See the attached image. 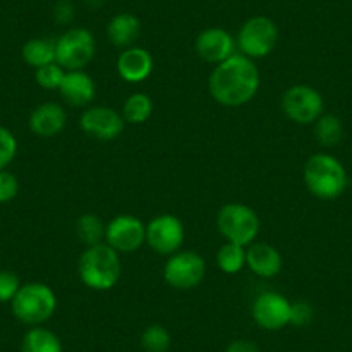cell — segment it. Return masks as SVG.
Instances as JSON below:
<instances>
[{"label": "cell", "instance_id": "obj_1", "mask_svg": "<svg viewBox=\"0 0 352 352\" xmlns=\"http://www.w3.org/2000/svg\"><path fill=\"white\" fill-rule=\"evenodd\" d=\"M261 85V74L252 59L243 54H233L216 64L209 76V92L218 104L225 107H240L256 97Z\"/></svg>", "mask_w": 352, "mask_h": 352}, {"label": "cell", "instance_id": "obj_2", "mask_svg": "<svg viewBox=\"0 0 352 352\" xmlns=\"http://www.w3.org/2000/svg\"><path fill=\"white\" fill-rule=\"evenodd\" d=\"M78 275L88 289L97 292L111 290L121 278L120 252L107 243L87 247L80 256Z\"/></svg>", "mask_w": 352, "mask_h": 352}, {"label": "cell", "instance_id": "obj_3", "mask_svg": "<svg viewBox=\"0 0 352 352\" xmlns=\"http://www.w3.org/2000/svg\"><path fill=\"white\" fill-rule=\"evenodd\" d=\"M304 184L314 197L331 201L344 194L347 187V171L337 157L320 152L306 161Z\"/></svg>", "mask_w": 352, "mask_h": 352}, {"label": "cell", "instance_id": "obj_4", "mask_svg": "<svg viewBox=\"0 0 352 352\" xmlns=\"http://www.w3.org/2000/svg\"><path fill=\"white\" fill-rule=\"evenodd\" d=\"M11 309L21 323L40 327L56 313L57 297L45 283H26V285H21L14 299L11 300Z\"/></svg>", "mask_w": 352, "mask_h": 352}, {"label": "cell", "instance_id": "obj_5", "mask_svg": "<svg viewBox=\"0 0 352 352\" xmlns=\"http://www.w3.org/2000/svg\"><path fill=\"white\" fill-rule=\"evenodd\" d=\"M219 233L226 239V242L239 243V245H250L259 233L261 221L257 212L252 208L240 202L225 204L216 218Z\"/></svg>", "mask_w": 352, "mask_h": 352}, {"label": "cell", "instance_id": "obj_6", "mask_svg": "<svg viewBox=\"0 0 352 352\" xmlns=\"http://www.w3.org/2000/svg\"><path fill=\"white\" fill-rule=\"evenodd\" d=\"M96 38L87 28H71L56 40V63L66 71H83L96 57Z\"/></svg>", "mask_w": 352, "mask_h": 352}, {"label": "cell", "instance_id": "obj_7", "mask_svg": "<svg viewBox=\"0 0 352 352\" xmlns=\"http://www.w3.org/2000/svg\"><path fill=\"white\" fill-rule=\"evenodd\" d=\"M278 42V28L275 21L266 16H254L247 19L236 36L240 52L249 59H263L270 56Z\"/></svg>", "mask_w": 352, "mask_h": 352}, {"label": "cell", "instance_id": "obj_8", "mask_svg": "<svg viewBox=\"0 0 352 352\" xmlns=\"http://www.w3.org/2000/svg\"><path fill=\"white\" fill-rule=\"evenodd\" d=\"M166 283L176 290H192L202 283L206 276V261L194 250L175 252L166 261L162 270Z\"/></svg>", "mask_w": 352, "mask_h": 352}, {"label": "cell", "instance_id": "obj_9", "mask_svg": "<svg viewBox=\"0 0 352 352\" xmlns=\"http://www.w3.org/2000/svg\"><path fill=\"white\" fill-rule=\"evenodd\" d=\"M323 107L324 100L321 94L309 85H294L282 97L283 114L297 124L316 123L323 114Z\"/></svg>", "mask_w": 352, "mask_h": 352}, {"label": "cell", "instance_id": "obj_10", "mask_svg": "<svg viewBox=\"0 0 352 352\" xmlns=\"http://www.w3.org/2000/svg\"><path fill=\"white\" fill-rule=\"evenodd\" d=\"M184 223L175 214H159L152 218L148 225H145V242L157 254L171 256L178 252L184 245Z\"/></svg>", "mask_w": 352, "mask_h": 352}, {"label": "cell", "instance_id": "obj_11", "mask_svg": "<svg viewBox=\"0 0 352 352\" xmlns=\"http://www.w3.org/2000/svg\"><path fill=\"white\" fill-rule=\"evenodd\" d=\"M106 243L118 252H135L145 243V225L137 216H116L106 226Z\"/></svg>", "mask_w": 352, "mask_h": 352}, {"label": "cell", "instance_id": "obj_12", "mask_svg": "<svg viewBox=\"0 0 352 352\" xmlns=\"http://www.w3.org/2000/svg\"><path fill=\"white\" fill-rule=\"evenodd\" d=\"M290 302L278 292H264L252 304V318L257 327L276 331L290 324Z\"/></svg>", "mask_w": 352, "mask_h": 352}, {"label": "cell", "instance_id": "obj_13", "mask_svg": "<svg viewBox=\"0 0 352 352\" xmlns=\"http://www.w3.org/2000/svg\"><path fill=\"white\" fill-rule=\"evenodd\" d=\"M124 118L111 107H88L80 118V126L88 137L109 142L120 137L124 130Z\"/></svg>", "mask_w": 352, "mask_h": 352}, {"label": "cell", "instance_id": "obj_14", "mask_svg": "<svg viewBox=\"0 0 352 352\" xmlns=\"http://www.w3.org/2000/svg\"><path fill=\"white\" fill-rule=\"evenodd\" d=\"M235 38L223 28H208L199 33L195 50L206 63L219 64L235 54Z\"/></svg>", "mask_w": 352, "mask_h": 352}, {"label": "cell", "instance_id": "obj_15", "mask_svg": "<svg viewBox=\"0 0 352 352\" xmlns=\"http://www.w3.org/2000/svg\"><path fill=\"white\" fill-rule=\"evenodd\" d=\"M118 74L128 83H140L151 76L154 69V59L151 52L142 47H128L118 57Z\"/></svg>", "mask_w": 352, "mask_h": 352}, {"label": "cell", "instance_id": "obj_16", "mask_svg": "<svg viewBox=\"0 0 352 352\" xmlns=\"http://www.w3.org/2000/svg\"><path fill=\"white\" fill-rule=\"evenodd\" d=\"M66 111L56 102L40 104L30 114V130L42 138H52L66 126Z\"/></svg>", "mask_w": 352, "mask_h": 352}, {"label": "cell", "instance_id": "obj_17", "mask_svg": "<svg viewBox=\"0 0 352 352\" xmlns=\"http://www.w3.org/2000/svg\"><path fill=\"white\" fill-rule=\"evenodd\" d=\"M59 94L69 106L85 107L96 97V83L85 71H66Z\"/></svg>", "mask_w": 352, "mask_h": 352}, {"label": "cell", "instance_id": "obj_18", "mask_svg": "<svg viewBox=\"0 0 352 352\" xmlns=\"http://www.w3.org/2000/svg\"><path fill=\"white\" fill-rule=\"evenodd\" d=\"M247 266L259 278H275L282 272L283 261L278 250L270 243H250L247 249Z\"/></svg>", "mask_w": 352, "mask_h": 352}, {"label": "cell", "instance_id": "obj_19", "mask_svg": "<svg viewBox=\"0 0 352 352\" xmlns=\"http://www.w3.org/2000/svg\"><path fill=\"white\" fill-rule=\"evenodd\" d=\"M142 33V25L140 19L135 14H130V12H121V14H116L107 25V36H109L111 43L116 47H123V49H128V47H133L135 42L140 38Z\"/></svg>", "mask_w": 352, "mask_h": 352}, {"label": "cell", "instance_id": "obj_20", "mask_svg": "<svg viewBox=\"0 0 352 352\" xmlns=\"http://www.w3.org/2000/svg\"><path fill=\"white\" fill-rule=\"evenodd\" d=\"M21 56L28 66L38 67L56 63V42L47 38H32L23 45Z\"/></svg>", "mask_w": 352, "mask_h": 352}, {"label": "cell", "instance_id": "obj_21", "mask_svg": "<svg viewBox=\"0 0 352 352\" xmlns=\"http://www.w3.org/2000/svg\"><path fill=\"white\" fill-rule=\"evenodd\" d=\"M21 352H63V344L54 331L33 327L23 338Z\"/></svg>", "mask_w": 352, "mask_h": 352}, {"label": "cell", "instance_id": "obj_22", "mask_svg": "<svg viewBox=\"0 0 352 352\" xmlns=\"http://www.w3.org/2000/svg\"><path fill=\"white\" fill-rule=\"evenodd\" d=\"M76 235L87 247L99 245L106 239V226L99 216L87 212V214H81L78 218Z\"/></svg>", "mask_w": 352, "mask_h": 352}, {"label": "cell", "instance_id": "obj_23", "mask_svg": "<svg viewBox=\"0 0 352 352\" xmlns=\"http://www.w3.org/2000/svg\"><path fill=\"white\" fill-rule=\"evenodd\" d=\"M247 250L243 245L239 243L226 242L225 245H221V249L216 254V263H218L219 270L223 273H228V275H236L243 270V266L247 264L245 261Z\"/></svg>", "mask_w": 352, "mask_h": 352}, {"label": "cell", "instance_id": "obj_24", "mask_svg": "<svg viewBox=\"0 0 352 352\" xmlns=\"http://www.w3.org/2000/svg\"><path fill=\"white\" fill-rule=\"evenodd\" d=\"M152 111H154V104L151 97L145 94H133L124 102L123 118L126 123L144 124L152 116Z\"/></svg>", "mask_w": 352, "mask_h": 352}, {"label": "cell", "instance_id": "obj_25", "mask_svg": "<svg viewBox=\"0 0 352 352\" xmlns=\"http://www.w3.org/2000/svg\"><path fill=\"white\" fill-rule=\"evenodd\" d=\"M314 133H316L318 142L324 147H333L344 137V128H342L340 120L335 114H321L314 124Z\"/></svg>", "mask_w": 352, "mask_h": 352}, {"label": "cell", "instance_id": "obj_26", "mask_svg": "<svg viewBox=\"0 0 352 352\" xmlns=\"http://www.w3.org/2000/svg\"><path fill=\"white\" fill-rule=\"evenodd\" d=\"M140 340L145 352H168L171 345V335L162 324H151L144 330Z\"/></svg>", "mask_w": 352, "mask_h": 352}, {"label": "cell", "instance_id": "obj_27", "mask_svg": "<svg viewBox=\"0 0 352 352\" xmlns=\"http://www.w3.org/2000/svg\"><path fill=\"white\" fill-rule=\"evenodd\" d=\"M64 74H66V69H63L57 63H50L35 71V80L45 90H59Z\"/></svg>", "mask_w": 352, "mask_h": 352}, {"label": "cell", "instance_id": "obj_28", "mask_svg": "<svg viewBox=\"0 0 352 352\" xmlns=\"http://www.w3.org/2000/svg\"><path fill=\"white\" fill-rule=\"evenodd\" d=\"M18 154V140L11 130L0 126V171L8 168Z\"/></svg>", "mask_w": 352, "mask_h": 352}, {"label": "cell", "instance_id": "obj_29", "mask_svg": "<svg viewBox=\"0 0 352 352\" xmlns=\"http://www.w3.org/2000/svg\"><path fill=\"white\" fill-rule=\"evenodd\" d=\"M21 289V280L12 272H0V302H11Z\"/></svg>", "mask_w": 352, "mask_h": 352}, {"label": "cell", "instance_id": "obj_30", "mask_svg": "<svg viewBox=\"0 0 352 352\" xmlns=\"http://www.w3.org/2000/svg\"><path fill=\"white\" fill-rule=\"evenodd\" d=\"M19 182L11 171L2 169L0 171V204H8L18 195Z\"/></svg>", "mask_w": 352, "mask_h": 352}, {"label": "cell", "instance_id": "obj_31", "mask_svg": "<svg viewBox=\"0 0 352 352\" xmlns=\"http://www.w3.org/2000/svg\"><path fill=\"white\" fill-rule=\"evenodd\" d=\"M314 307L307 300H297L290 306V324L294 327H306L313 321Z\"/></svg>", "mask_w": 352, "mask_h": 352}, {"label": "cell", "instance_id": "obj_32", "mask_svg": "<svg viewBox=\"0 0 352 352\" xmlns=\"http://www.w3.org/2000/svg\"><path fill=\"white\" fill-rule=\"evenodd\" d=\"M54 16H56L57 23L60 25H69L74 18V8L69 0H59L54 9Z\"/></svg>", "mask_w": 352, "mask_h": 352}, {"label": "cell", "instance_id": "obj_33", "mask_svg": "<svg viewBox=\"0 0 352 352\" xmlns=\"http://www.w3.org/2000/svg\"><path fill=\"white\" fill-rule=\"evenodd\" d=\"M225 352H261L254 342L250 340H235L226 347Z\"/></svg>", "mask_w": 352, "mask_h": 352}, {"label": "cell", "instance_id": "obj_34", "mask_svg": "<svg viewBox=\"0 0 352 352\" xmlns=\"http://www.w3.org/2000/svg\"><path fill=\"white\" fill-rule=\"evenodd\" d=\"M104 2H106V0H85V4L90 9H100L104 6Z\"/></svg>", "mask_w": 352, "mask_h": 352}]
</instances>
